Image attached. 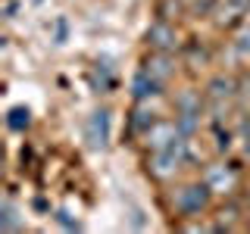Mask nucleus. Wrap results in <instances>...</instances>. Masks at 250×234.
Segmentation results:
<instances>
[{
    "instance_id": "nucleus-17",
    "label": "nucleus",
    "mask_w": 250,
    "mask_h": 234,
    "mask_svg": "<svg viewBox=\"0 0 250 234\" xmlns=\"http://www.w3.org/2000/svg\"><path fill=\"white\" fill-rule=\"evenodd\" d=\"M231 44H234V50H238V57H241V59H247V57H250V25L241 31V35L234 38Z\"/></svg>"
},
{
    "instance_id": "nucleus-5",
    "label": "nucleus",
    "mask_w": 250,
    "mask_h": 234,
    "mask_svg": "<svg viewBox=\"0 0 250 234\" xmlns=\"http://www.w3.org/2000/svg\"><path fill=\"white\" fill-rule=\"evenodd\" d=\"M178 137H182V131H178L175 119H156L138 140H141V147H144L147 153H153V150H163V147H169L172 140H178Z\"/></svg>"
},
{
    "instance_id": "nucleus-8",
    "label": "nucleus",
    "mask_w": 250,
    "mask_h": 234,
    "mask_svg": "<svg viewBox=\"0 0 250 234\" xmlns=\"http://www.w3.org/2000/svg\"><path fill=\"white\" fill-rule=\"evenodd\" d=\"M213 225H209V231H234V228H241V222H244V215H247V209L241 206L234 197H225L222 206H216L213 209Z\"/></svg>"
},
{
    "instance_id": "nucleus-19",
    "label": "nucleus",
    "mask_w": 250,
    "mask_h": 234,
    "mask_svg": "<svg viewBox=\"0 0 250 234\" xmlns=\"http://www.w3.org/2000/svg\"><path fill=\"white\" fill-rule=\"evenodd\" d=\"M66 28H69V22L60 16V19H57V38H53L57 44H62V41H66Z\"/></svg>"
},
{
    "instance_id": "nucleus-1",
    "label": "nucleus",
    "mask_w": 250,
    "mask_h": 234,
    "mask_svg": "<svg viewBox=\"0 0 250 234\" xmlns=\"http://www.w3.org/2000/svg\"><path fill=\"white\" fill-rule=\"evenodd\" d=\"M213 197L216 194L200 178V181H188V184H169L166 194H163V203L175 218H203L213 209Z\"/></svg>"
},
{
    "instance_id": "nucleus-10",
    "label": "nucleus",
    "mask_w": 250,
    "mask_h": 234,
    "mask_svg": "<svg viewBox=\"0 0 250 234\" xmlns=\"http://www.w3.org/2000/svg\"><path fill=\"white\" fill-rule=\"evenodd\" d=\"M207 106H209L207 94L197 91V88H182L175 97H172V113H197V116H203Z\"/></svg>"
},
{
    "instance_id": "nucleus-6",
    "label": "nucleus",
    "mask_w": 250,
    "mask_h": 234,
    "mask_svg": "<svg viewBox=\"0 0 250 234\" xmlns=\"http://www.w3.org/2000/svg\"><path fill=\"white\" fill-rule=\"evenodd\" d=\"M178 53H166V50H150L144 57V62H141V69H147L153 78H160L163 84H169L172 78L178 75Z\"/></svg>"
},
{
    "instance_id": "nucleus-13",
    "label": "nucleus",
    "mask_w": 250,
    "mask_h": 234,
    "mask_svg": "<svg viewBox=\"0 0 250 234\" xmlns=\"http://www.w3.org/2000/svg\"><path fill=\"white\" fill-rule=\"evenodd\" d=\"M6 128L16 131V135H25L31 128V109L28 106H13L10 113H6Z\"/></svg>"
},
{
    "instance_id": "nucleus-16",
    "label": "nucleus",
    "mask_w": 250,
    "mask_h": 234,
    "mask_svg": "<svg viewBox=\"0 0 250 234\" xmlns=\"http://www.w3.org/2000/svg\"><path fill=\"white\" fill-rule=\"evenodd\" d=\"M57 225L60 228H66V231H82V222H78V215H72L69 209H57Z\"/></svg>"
},
{
    "instance_id": "nucleus-15",
    "label": "nucleus",
    "mask_w": 250,
    "mask_h": 234,
    "mask_svg": "<svg viewBox=\"0 0 250 234\" xmlns=\"http://www.w3.org/2000/svg\"><path fill=\"white\" fill-rule=\"evenodd\" d=\"M0 228H3V231H19V228H22L19 218H16V206H13L10 200L0 206Z\"/></svg>"
},
{
    "instance_id": "nucleus-7",
    "label": "nucleus",
    "mask_w": 250,
    "mask_h": 234,
    "mask_svg": "<svg viewBox=\"0 0 250 234\" xmlns=\"http://www.w3.org/2000/svg\"><path fill=\"white\" fill-rule=\"evenodd\" d=\"M166 88H169V84H163L160 78H153L147 69H138V72L131 75V84H128L131 100H135V103H150V100L163 97V94H166Z\"/></svg>"
},
{
    "instance_id": "nucleus-12",
    "label": "nucleus",
    "mask_w": 250,
    "mask_h": 234,
    "mask_svg": "<svg viewBox=\"0 0 250 234\" xmlns=\"http://www.w3.org/2000/svg\"><path fill=\"white\" fill-rule=\"evenodd\" d=\"M156 119H160V116L150 109V103H135V109H131V116H128V135L131 137H141Z\"/></svg>"
},
{
    "instance_id": "nucleus-11",
    "label": "nucleus",
    "mask_w": 250,
    "mask_h": 234,
    "mask_svg": "<svg viewBox=\"0 0 250 234\" xmlns=\"http://www.w3.org/2000/svg\"><path fill=\"white\" fill-rule=\"evenodd\" d=\"M88 144L94 150H104L109 144V109H97L88 119Z\"/></svg>"
},
{
    "instance_id": "nucleus-14",
    "label": "nucleus",
    "mask_w": 250,
    "mask_h": 234,
    "mask_svg": "<svg viewBox=\"0 0 250 234\" xmlns=\"http://www.w3.org/2000/svg\"><path fill=\"white\" fill-rule=\"evenodd\" d=\"M172 119H175L178 131H182V137H194V135L200 131V119H203V116H197V113H175Z\"/></svg>"
},
{
    "instance_id": "nucleus-4",
    "label": "nucleus",
    "mask_w": 250,
    "mask_h": 234,
    "mask_svg": "<svg viewBox=\"0 0 250 234\" xmlns=\"http://www.w3.org/2000/svg\"><path fill=\"white\" fill-rule=\"evenodd\" d=\"M144 44L150 47V50L178 53V50H182V31H178V25L172 19L156 16L150 25H147V31H144Z\"/></svg>"
},
{
    "instance_id": "nucleus-3",
    "label": "nucleus",
    "mask_w": 250,
    "mask_h": 234,
    "mask_svg": "<svg viewBox=\"0 0 250 234\" xmlns=\"http://www.w3.org/2000/svg\"><path fill=\"white\" fill-rule=\"evenodd\" d=\"M203 184L216 194V197H234L241 191V169L229 159H216V162H207L200 172Z\"/></svg>"
},
{
    "instance_id": "nucleus-18",
    "label": "nucleus",
    "mask_w": 250,
    "mask_h": 234,
    "mask_svg": "<svg viewBox=\"0 0 250 234\" xmlns=\"http://www.w3.org/2000/svg\"><path fill=\"white\" fill-rule=\"evenodd\" d=\"M225 6H229V13L234 16V19H247V10H250V0H222Z\"/></svg>"
},
{
    "instance_id": "nucleus-20",
    "label": "nucleus",
    "mask_w": 250,
    "mask_h": 234,
    "mask_svg": "<svg viewBox=\"0 0 250 234\" xmlns=\"http://www.w3.org/2000/svg\"><path fill=\"white\" fill-rule=\"evenodd\" d=\"M244 22H247V25H250V10H247V19H244Z\"/></svg>"
},
{
    "instance_id": "nucleus-9",
    "label": "nucleus",
    "mask_w": 250,
    "mask_h": 234,
    "mask_svg": "<svg viewBox=\"0 0 250 234\" xmlns=\"http://www.w3.org/2000/svg\"><path fill=\"white\" fill-rule=\"evenodd\" d=\"M203 94H207L209 103H231V100H238V78L219 72V75H213L207 81Z\"/></svg>"
},
{
    "instance_id": "nucleus-2",
    "label": "nucleus",
    "mask_w": 250,
    "mask_h": 234,
    "mask_svg": "<svg viewBox=\"0 0 250 234\" xmlns=\"http://www.w3.org/2000/svg\"><path fill=\"white\" fill-rule=\"evenodd\" d=\"M185 166H191L188 162V137H178L169 147H163V150L147 153V175L160 184H169Z\"/></svg>"
}]
</instances>
